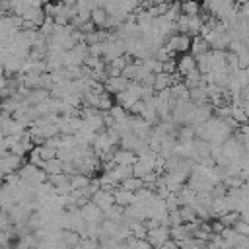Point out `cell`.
I'll return each instance as SVG.
<instances>
[{"mask_svg":"<svg viewBox=\"0 0 249 249\" xmlns=\"http://www.w3.org/2000/svg\"><path fill=\"white\" fill-rule=\"evenodd\" d=\"M163 47H165L173 56L183 54V53H189L191 37H189V35H183V33H171V35L165 39Z\"/></svg>","mask_w":249,"mask_h":249,"instance_id":"6da1fadb","label":"cell"},{"mask_svg":"<svg viewBox=\"0 0 249 249\" xmlns=\"http://www.w3.org/2000/svg\"><path fill=\"white\" fill-rule=\"evenodd\" d=\"M144 239H146L152 247L161 245L163 241L169 239V226H165V224H158V226L146 230V237H144Z\"/></svg>","mask_w":249,"mask_h":249,"instance_id":"7a4b0ae2","label":"cell"},{"mask_svg":"<svg viewBox=\"0 0 249 249\" xmlns=\"http://www.w3.org/2000/svg\"><path fill=\"white\" fill-rule=\"evenodd\" d=\"M80 214L86 224H101L103 222V210H99L91 200H88L84 206H80Z\"/></svg>","mask_w":249,"mask_h":249,"instance_id":"3957f363","label":"cell"},{"mask_svg":"<svg viewBox=\"0 0 249 249\" xmlns=\"http://www.w3.org/2000/svg\"><path fill=\"white\" fill-rule=\"evenodd\" d=\"M196 68V60L191 53H183V54H177L175 56V72L179 76H185L189 72H193Z\"/></svg>","mask_w":249,"mask_h":249,"instance_id":"277c9868","label":"cell"},{"mask_svg":"<svg viewBox=\"0 0 249 249\" xmlns=\"http://www.w3.org/2000/svg\"><path fill=\"white\" fill-rule=\"evenodd\" d=\"M99 210H107L109 206H113L115 204V200H113V189H97L93 195H91V198H89Z\"/></svg>","mask_w":249,"mask_h":249,"instance_id":"5b68a950","label":"cell"},{"mask_svg":"<svg viewBox=\"0 0 249 249\" xmlns=\"http://www.w3.org/2000/svg\"><path fill=\"white\" fill-rule=\"evenodd\" d=\"M128 84H130V80H126V78H123V76H107L105 80H103V89L107 91V93H121V91H124L126 88H128Z\"/></svg>","mask_w":249,"mask_h":249,"instance_id":"8992f818","label":"cell"},{"mask_svg":"<svg viewBox=\"0 0 249 249\" xmlns=\"http://www.w3.org/2000/svg\"><path fill=\"white\" fill-rule=\"evenodd\" d=\"M136 161V154L130 152V150H123V148H115L113 152V163L117 165H132Z\"/></svg>","mask_w":249,"mask_h":249,"instance_id":"52a82bcc","label":"cell"},{"mask_svg":"<svg viewBox=\"0 0 249 249\" xmlns=\"http://www.w3.org/2000/svg\"><path fill=\"white\" fill-rule=\"evenodd\" d=\"M23 99L29 103V105H39L43 103L45 99H49V91L47 89H41V88H33V89H27L23 93Z\"/></svg>","mask_w":249,"mask_h":249,"instance_id":"ba28073f","label":"cell"},{"mask_svg":"<svg viewBox=\"0 0 249 249\" xmlns=\"http://www.w3.org/2000/svg\"><path fill=\"white\" fill-rule=\"evenodd\" d=\"M208 51H210V45H208V41H206L204 37H200V35L191 37V47H189V53H191L193 56L204 54V53H208Z\"/></svg>","mask_w":249,"mask_h":249,"instance_id":"9c48e42d","label":"cell"},{"mask_svg":"<svg viewBox=\"0 0 249 249\" xmlns=\"http://www.w3.org/2000/svg\"><path fill=\"white\" fill-rule=\"evenodd\" d=\"M89 21L95 25V29H107V21H109V16L103 8H95L91 10V16H89Z\"/></svg>","mask_w":249,"mask_h":249,"instance_id":"30bf717a","label":"cell"},{"mask_svg":"<svg viewBox=\"0 0 249 249\" xmlns=\"http://www.w3.org/2000/svg\"><path fill=\"white\" fill-rule=\"evenodd\" d=\"M132 196H134V193H130V191H124V189H121V187H115L113 189V200H115V204H119V206H128V204H132Z\"/></svg>","mask_w":249,"mask_h":249,"instance_id":"8fae6325","label":"cell"},{"mask_svg":"<svg viewBox=\"0 0 249 249\" xmlns=\"http://www.w3.org/2000/svg\"><path fill=\"white\" fill-rule=\"evenodd\" d=\"M189 99L196 105V103H204V101H208V93H206V84L202 82V84H198V86H195V88H191L189 89Z\"/></svg>","mask_w":249,"mask_h":249,"instance_id":"7c38bea8","label":"cell"},{"mask_svg":"<svg viewBox=\"0 0 249 249\" xmlns=\"http://www.w3.org/2000/svg\"><path fill=\"white\" fill-rule=\"evenodd\" d=\"M179 4H181V14L185 16H198L202 12L198 0H181Z\"/></svg>","mask_w":249,"mask_h":249,"instance_id":"4fadbf2b","label":"cell"},{"mask_svg":"<svg viewBox=\"0 0 249 249\" xmlns=\"http://www.w3.org/2000/svg\"><path fill=\"white\" fill-rule=\"evenodd\" d=\"M169 95H171V99H189V89H187V86L179 80V82H173V84L169 86Z\"/></svg>","mask_w":249,"mask_h":249,"instance_id":"5bb4252c","label":"cell"},{"mask_svg":"<svg viewBox=\"0 0 249 249\" xmlns=\"http://www.w3.org/2000/svg\"><path fill=\"white\" fill-rule=\"evenodd\" d=\"M41 169L47 173V175H54V173H62V161L58 158H51V160H45L41 163Z\"/></svg>","mask_w":249,"mask_h":249,"instance_id":"9a60e30c","label":"cell"},{"mask_svg":"<svg viewBox=\"0 0 249 249\" xmlns=\"http://www.w3.org/2000/svg\"><path fill=\"white\" fill-rule=\"evenodd\" d=\"M119 187H121V189H124V191H130V193H136L138 189H142V187H144V183H142V179H138V177H134V175H130V177H126V179H123V181L119 183Z\"/></svg>","mask_w":249,"mask_h":249,"instance_id":"2e32d148","label":"cell"},{"mask_svg":"<svg viewBox=\"0 0 249 249\" xmlns=\"http://www.w3.org/2000/svg\"><path fill=\"white\" fill-rule=\"evenodd\" d=\"M89 179H91V177H88V175H84V173L70 175V187H72V189H86V187L89 185Z\"/></svg>","mask_w":249,"mask_h":249,"instance_id":"e0dca14e","label":"cell"},{"mask_svg":"<svg viewBox=\"0 0 249 249\" xmlns=\"http://www.w3.org/2000/svg\"><path fill=\"white\" fill-rule=\"evenodd\" d=\"M237 218H239V214L237 212H233V210H230V212H224V214H220L216 220L224 226V228H231L235 222H237Z\"/></svg>","mask_w":249,"mask_h":249,"instance_id":"ac0fdd59","label":"cell"},{"mask_svg":"<svg viewBox=\"0 0 249 249\" xmlns=\"http://www.w3.org/2000/svg\"><path fill=\"white\" fill-rule=\"evenodd\" d=\"M35 150H37V154H39V158L45 161V160H51V158H56V150L54 148H51V146H47V144H39V146H33Z\"/></svg>","mask_w":249,"mask_h":249,"instance_id":"d6986e66","label":"cell"},{"mask_svg":"<svg viewBox=\"0 0 249 249\" xmlns=\"http://www.w3.org/2000/svg\"><path fill=\"white\" fill-rule=\"evenodd\" d=\"M231 228H233V231H237V233H241V235H247V233H249V224H247L245 220H239V218H237V222H235Z\"/></svg>","mask_w":249,"mask_h":249,"instance_id":"ffe728a7","label":"cell"},{"mask_svg":"<svg viewBox=\"0 0 249 249\" xmlns=\"http://www.w3.org/2000/svg\"><path fill=\"white\" fill-rule=\"evenodd\" d=\"M154 249H179V245H177L173 239H167V241H163L161 245H158V247H154Z\"/></svg>","mask_w":249,"mask_h":249,"instance_id":"44dd1931","label":"cell"},{"mask_svg":"<svg viewBox=\"0 0 249 249\" xmlns=\"http://www.w3.org/2000/svg\"><path fill=\"white\" fill-rule=\"evenodd\" d=\"M4 88H6V76L0 74V89H4Z\"/></svg>","mask_w":249,"mask_h":249,"instance_id":"7402d4cb","label":"cell"}]
</instances>
